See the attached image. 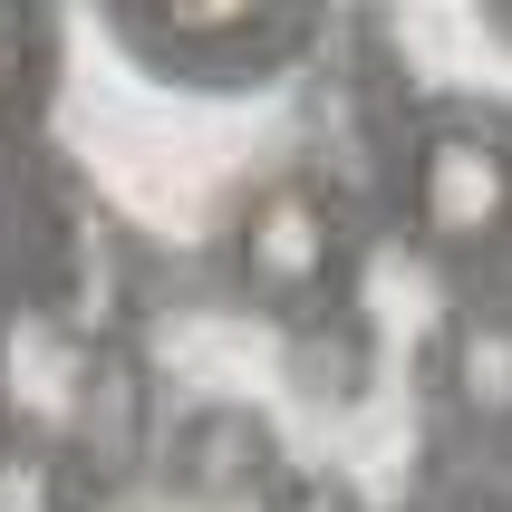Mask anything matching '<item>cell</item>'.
I'll use <instances>...</instances> for the list:
<instances>
[{"label": "cell", "instance_id": "cell-1", "mask_svg": "<svg viewBox=\"0 0 512 512\" xmlns=\"http://www.w3.org/2000/svg\"><path fill=\"white\" fill-rule=\"evenodd\" d=\"M397 223L416 261L464 271V281L512 261V107L503 97H445L406 126Z\"/></svg>", "mask_w": 512, "mask_h": 512}, {"label": "cell", "instance_id": "cell-2", "mask_svg": "<svg viewBox=\"0 0 512 512\" xmlns=\"http://www.w3.org/2000/svg\"><path fill=\"white\" fill-rule=\"evenodd\" d=\"M213 261H223V290L261 319H339L348 271H358V223H348L339 184L281 165L232 203Z\"/></svg>", "mask_w": 512, "mask_h": 512}, {"label": "cell", "instance_id": "cell-3", "mask_svg": "<svg viewBox=\"0 0 512 512\" xmlns=\"http://www.w3.org/2000/svg\"><path fill=\"white\" fill-rule=\"evenodd\" d=\"M116 29L136 39L165 78H261L281 58L290 0H116Z\"/></svg>", "mask_w": 512, "mask_h": 512}, {"label": "cell", "instance_id": "cell-4", "mask_svg": "<svg viewBox=\"0 0 512 512\" xmlns=\"http://www.w3.org/2000/svg\"><path fill=\"white\" fill-rule=\"evenodd\" d=\"M281 474H290L281 435H271V416L242 406V397L184 406V416L165 426V445H155V484H165L174 503H194V512H252Z\"/></svg>", "mask_w": 512, "mask_h": 512}, {"label": "cell", "instance_id": "cell-5", "mask_svg": "<svg viewBox=\"0 0 512 512\" xmlns=\"http://www.w3.org/2000/svg\"><path fill=\"white\" fill-rule=\"evenodd\" d=\"M426 368H435V397H445L455 426L512 435V281L503 271H484V281L445 310Z\"/></svg>", "mask_w": 512, "mask_h": 512}, {"label": "cell", "instance_id": "cell-6", "mask_svg": "<svg viewBox=\"0 0 512 512\" xmlns=\"http://www.w3.org/2000/svg\"><path fill=\"white\" fill-rule=\"evenodd\" d=\"M68 435L97 455V474H107V484H126V474H145V464H155V445H165V435H155V377H145V358H136L126 339H87Z\"/></svg>", "mask_w": 512, "mask_h": 512}, {"label": "cell", "instance_id": "cell-7", "mask_svg": "<svg viewBox=\"0 0 512 512\" xmlns=\"http://www.w3.org/2000/svg\"><path fill=\"white\" fill-rule=\"evenodd\" d=\"M107 474L68 426L0 406V512H107Z\"/></svg>", "mask_w": 512, "mask_h": 512}, {"label": "cell", "instance_id": "cell-8", "mask_svg": "<svg viewBox=\"0 0 512 512\" xmlns=\"http://www.w3.org/2000/svg\"><path fill=\"white\" fill-rule=\"evenodd\" d=\"M39 87H49V20L39 0H0V136L39 107Z\"/></svg>", "mask_w": 512, "mask_h": 512}, {"label": "cell", "instance_id": "cell-9", "mask_svg": "<svg viewBox=\"0 0 512 512\" xmlns=\"http://www.w3.org/2000/svg\"><path fill=\"white\" fill-rule=\"evenodd\" d=\"M474 10H484V29H493V39L512 49V0H474Z\"/></svg>", "mask_w": 512, "mask_h": 512}]
</instances>
